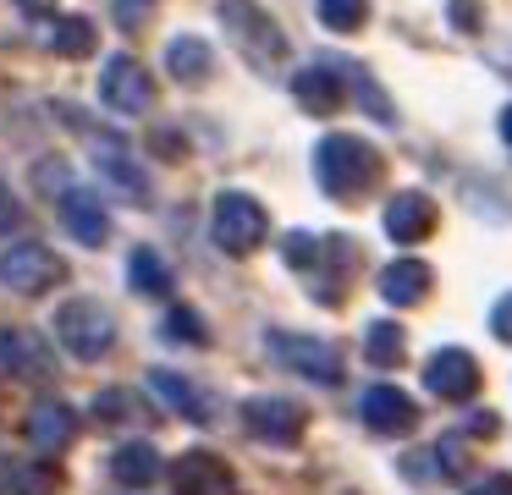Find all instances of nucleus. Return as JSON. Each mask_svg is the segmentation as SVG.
Masks as SVG:
<instances>
[{
  "label": "nucleus",
  "instance_id": "obj_1",
  "mask_svg": "<svg viewBox=\"0 0 512 495\" xmlns=\"http://www.w3.org/2000/svg\"><path fill=\"white\" fill-rule=\"evenodd\" d=\"M314 176H320V187L331 198H358L369 193V187L380 182V154L369 149V143L347 138V132H331V138H320V149H314Z\"/></svg>",
  "mask_w": 512,
  "mask_h": 495
},
{
  "label": "nucleus",
  "instance_id": "obj_2",
  "mask_svg": "<svg viewBox=\"0 0 512 495\" xmlns=\"http://www.w3.org/2000/svg\"><path fill=\"white\" fill-rule=\"evenodd\" d=\"M221 22H226V33H232L237 55H243L254 72H276V66L287 61V33H281L276 17H265L254 0H221Z\"/></svg>",
  "mask_w": 512,
  "mask_h": 495
},
{
  "label": "nucleus",
  "instance_id": "obj_3",
  "mask_svg": "<svg viewBox=\"0 0 512 495\" xmlns=\"http://www.w3.org/2000/svg\"><path fill=\"white\" fill-rule=\"evenodd\" d=\"M210 231H215V248L232 253V259H243V253L265 248L270 215H265V204H259V198L226 187V193H215V204H210Z\"/></svg>",
  "mask_w": 512,
  "mask_h": 495
},
{
  "label": "nucleus",
  "instance_id": "obj_4",
  "mask_svg": "<svg viewBox=\"0 0 512 495\" xmlns=\"http://www.w3.org/2000/svg\"><path fill=\"white\" fill-rule=\"evenodd\" d=\"M56 341L72 352L78 363H94L105 358V352L116 347V319L105 303H94V297H72V303L56 308Z\"/></svg>",
  "mask_w": 512,
  "mask_h": 495
},
{
  "label": "nucleus",
  "instance_id": "obj_5",
  "mask_svg": "<svg viewBox=\"0 0 512 495\" xmlns=\"http://www.w3.org/2000/svg\"><path fill=\"white\" fill-rule=\"evenodd\" d=\"M67 275V264L45 248V242H12V248L0 253V286L17 297H39Z\"/></svg>",
  "mask_w": 512,
  "mask_h": 495
},
{
  "label": "nucleus",
  "instance_id": "obj_6",
  "mask_svg": "<svg viewBox=\"0 0 512 495\" xmlns=\"http://www.w3.org/2000/svg\"><path fill=\"white\" fill-rule=\"evenodd\" d=\"M270 352H276L287 369H298L303 380L314 385H342V352L331 341H314V336H292V330H270Z\"/></svg>",
  "mask_w": 512,
  "mask_h": 495
},
{
  "label": "nucleus",
  "instance_id": "obj_7",
  "mask_svg": "<svg viewBox=\"0 0 512 495\" xmlns=\"http://www.w3.org/2000/svg\"><path fill=\"white\" fill-rule=\"evenodd\" d=\"M248 435H259L265 446H298L303 429H309V407L292 402V396H254L243 407Z\"/></svg>",
  "mask_w": 512,
  "mask_h": 495
},
{
  "label": "nucleus",
  "instance_id": "obj_8",
  "mask_svg": "<svg viewBox=\"0 0 512 495\" xmlns=\"http://www.w3.org/2000/svg\"><path fill=\"white\" fill-rule=\"evenodd\" d=\"M100 99L111 110H122V116H144V110L155 105V77H149L133 55H111L105 72H100Z\"/></svg>",
  "mask_w": 512,
  "mask_h": 495
},
{
  "label": "nucleus",
  "instance_id": "obj_9",
  "mask_svg": "<svg viewBox=\"0 0 512 495\" xmlns=\"http://www.w3.org/2000/svg\"><path fill=\"white\" fill-rule=\"evenodd\" d=\"M424 391L446 396V402H468V396L479 391V363H474V352L441 347L430 363H424Z\"/></svg>",
  "mask_w": 512,
  "mask_h": 495
},
{
  "label": "nucleus",
  "instance_id": "obj_10",
  "mask_svg": "<svg viewBox=\"0 0 512 495\" xmlns=\"http://www.w3.org/2000/svg\"><path fill=\"white\" fill-rule=\"evenodd\" d=\"M94 171H100V182H111L122 198H149V176H144V165L127 154V143L122 138H94Z\"/></svg>",
  "mask_w": 512,
  "mask_h": 495
},
{
  "label": "nucleus",
  "instance_id": "obj_11",
  "mask_svg": "<svg viewBox=\"0 0 512 495\" xmlns=\"http://www.w3.org/2000/svg\"><path fill=\"white\" fill-rule=\"evenodd\" d=\"M0 374L39 380V374H50V347H39V336L23 325H0Z\"/></svg>",
  "mask_w": 512,
  "mask_h": 495
},
{
  "label": "nucleus",
  "instance_id": "obj_12",
  "mask_svg": "<svg viewBox=\"0 0 512 495\" xmlns=\"http://www.w3.org/2000/svg\"><path fill=\"white\" fill-rule=\"evenodd\" d=\"M61 215H67V231L78 242H89V248H100L105 237H111V215H105L100 193L94 187H78L72 182L67 193H61Z\"/></svg>",
  "mask_w": 512,
  "mask_h": 495
},
{
  "label": "nucleus",
  "instance_id": "obj_13",
  "mask_svg": "<svg viewBox=\"0 0 512 495\" xmlns=\"http://www.w3.org/2000/svg\"><path fill=\"white\" fill-rule=\"evenodd\" d=\"M177 495H237L232 468L215 451H188L177 457Z\"/></svg>",
  "mask_w": 512,
  "mask_h": 495
},
{
  "label": "nucleus",
  "instance_id": "obj_14",
  "mask_svg": "<svg viewBox=\"0 0 512 495\" xmlns=\"http://www.w3.org/2000/svg\"><path fill=\"white\" fill-rule=\"evenodd\" d=\"M358 418H364L369 429H380V435H402V429L413 424V402L397 385H369V391L358 396Z\"/></svg>",
  "mask_w": 512,
  "mask_h": 495
},
{
  "label": "nucleus",
  "instance_id": "obj_15",
  "mask_svg": "<svg viewBox=\"0 0 512 495\" xmlns=\"http://www.w3.org/2000/svg\"><path fill=\"white\" fill-rule=\"evenodd\" d=\"M435 231V198L430 193H397L386 204V237L391 242H424Z\"/></svg>",
  "mask_w": 512,
  "mask_h": 495
},
{
  "label": "nucleus",
  "instance_id": "obj_16",
  "mask_svg": "<svg viewBox=\"0 0 512 495\" xmlns=\"http://www.w3.org/2000/svg\"><path fill=\"white\" fill-rule=\"evenodd\" d=\"M72 435H78V418H72L67 402H56V396L34 402V413H28V440H34V451H61V446H72Z\"/></svg>",
  "mask_w": 512,
  "mask_h": 495
},
{
  "label": "nucleus",
  "instance_id": "obj_17",
  "mask_svg": "<svg viewBox=\"0 0 512 495\" xmlns=\"http://www.w3.org/2000/svg\"><path fill=\"white\" fill-rule=\"evenodd\" d=\"M430 264L424 259H397V264H386L380 270V297L386 303H397V308H413V303H424L430 297Z\"/></svg>",
  "mask_w": 512,
  "mask_h": 495
},
{
  "label": "nucleus",
  "instance_id": "obj_18",
  "mask_svg": "<svg viewBox=\"0 0 512 495\" xmlns=\"http://www.w3.org/2000/svg\"><path fill=\"white\" fill-rule=\"evenodd\" d=\"M149 391H155V402L166 407V413H177V418H193V424H204V418H210L199 385H188L177 369H149Z\"/></svg>",
  "mask_w": 512,
  "mask_h": 495
},
{
  "label": "nucleus",
  "instance_id": "obj_19",
  "mask_svg": "<svg viewBox=\"0 0 512 495\" xmlns=\"http://www.w3.org/2000/svg\"><path fill=\"white\" fill-rule=\"evenodd\" d=\"M111 479L122 484V490H149V484L160 479V451L149 446V440H127L111 457Z\"/></svg>",
  "mask_w": 512,
  "mask_h": 495
},
{
  "label": "nucleus",
  "instance_id": "obj_20",
  "mask_svg": "<svg viewBox=\"0 0 512 495\" xmlns=\"http://www.w3.org/2000/svg\"><path fill=\"white\" fill-rule=\"evenodd\" d=\"M292 94H298V105L309 110V116H331V110L342 105V77H336L331 66H303V72L292 77Z\"/></svg>",
  "mask_w": 512,
  "mask_h": 495
},
{
  "label": "nucleus",
  "instance_id": "obj_21",
  "mask_svg": "<svg viewBox=\"0 0 512 495\" xmlns=\"http://www.w3.org/2000/svg\"><path fill=\"white\" fill-rule=\"evenodd\" d=\"M166 72L177 77V83H210V72H215V61H210V44L204 39H193V33H177V39L166 44Z\"/></svg>",
  "mask_w": 512,
  "mask_h": 495
},
{
  "label": "nucleus",
  "instance_id": "obj_22",
  "mask_svg": "<svg viewBox=\"0 0 512 495\" xmlns=\"http://www.w3.org/2000/svg\"><path fill=\"white\" fill-rule=\"evenodd\" d=\"M127 281H133V292L171 297V264L160 259L155 248H133V259H127Z\"/></svg>",
  "mask_w": 512,
  "mask_h": 495
},
{
  "label": "nucleus",
  "instance_id": "obj_23",
  "mask_svg": "<svg viewBox=\"0 0 512 495\" xmlns=\"http://www.w3.org/2000/svg\"><path fill=\"white\" fill-rule=\"evenodd\" d=\"M45 44L56 55H67V61H83V55H94V22L89 17H56V28L45 33Z\"/></svg>",
  "mask_w": 512,
  "mask_h": 495
},
{
  "label": "nucleus",
  "instance_id": "obj_24",
  "mask_svg": "<svg viewBox=\"0 0 512 495\" xmlns=\"http://www.w3.org/2000/svg\"><path fill=\"white\" fill-rule=\"evenodd\" d=\"M331 72H336V77H347V83H353L358 105H364V110H369V116H375V121H397V110H391V99L380 94V83H375V77L364 72V66H353V61H336Z\"/></svg>",
  "mask_w": 512,
  "mask_h": 495
},
{
  "label": "nucleus",
  "instance_id": "obj_25",
  "mask_svg": "<svg viewBox=\"0 0 512 495\" xmlns=\"http://www.w3.org/2000/svg\"><path fill=\"white\" fill-rule=\"evenodd\" d=\"M364 352H369V363H380V369L402 363V325L397 319H375V325L364 330Z\"/></svg>",
  "mask_w": 512,
  "mask_h": 495
},
{
  "label": "nucleus",
  "instance_id": "obj_26",
  "mask_svg": "<svg viewBox=\"0 0 512 495\" xmlns=\"http://www.w3.org/2000/svg\"><path fill=\"white\" fill-rule=\"evenodd\" d=\"M320 6V22L331 33H358L369 22V0H314Z\"/></svg>",
  "mask_w": 512,
  "mask_h": 495
},
{
  "label": "nucleus",
  "instance_id": "obj_27",
  "mask_svg": "<svg viewBox=\"0 0 512 495\" xmlns=\"http://www.w3.org/2000/svg\"><path fill=\"white\" fill-rule=\"evenodd\" d=\"M111 11H116V28L122 33H138L149 22V11H155V0H111Z\"/></svg>",
  "mask_w": 512,
  "mask_h": 495
},
{
  "label": "nucleus",
  "instance_id": "obj_28",
  "mask_svg": "<svg viewBox=\"0 0 512 495\" xmlns=\"http://www.w3.org/2000/svg\"><path fill=\"white\" fill-rule=\"evenodd\" d=\"M34 182L45 187L50 198H61V193H67V187H72V171H67V165H61V160H39V165H34Z\"/></svg>",
  "mask_w": 512,
  "mask_h": 495
},
{
  "label": "nucleus",
  "instance_id": "obj_29",
  "mask_svg": "<svg viewBox=\"0 0 512 495\" xmlns=\"http://www.w3.org/2000/svg\"><path fill=\"white\" fill-rule=\"evenodd\" d=\"M166 330H171V336H188V341H210V330H204V319L193 314V308H171Z\"/></svg>",
  "mask_w": 512,
  "mask_h": 495
},
{
  "label": "nucleus",
  "instance_id": "obj_30",
  "mask_svg": "<svg viewBox=\"0 0 512 495\" xmlns=\"http://www.w3.org/2000/svg\"><path fill=\"white\" fill-rule=\"evenodd\" d=\"M314 259H320V242L303 237V231H292V237H287V264H292V270H309Z\"/></svg>",
  "mask_w": 512,
  "mask_h": 495
},
{
  "label": "nucleus",
  "instance_id": "obj_31",
  "mask_svg": "<svg viewBox=\"0 0 512 495\" xmlns=\"http://www.w3.org/2000/svg\"><path fill=\"white\" fill-rule=\"evenodd\" d=\"M435 468H452V473H463V468H468V446H463V440H452V435H446L441 446H435Z\"/></svg>",
  "mask_w": 512,
  "mask_h": 495
},
{
  "label": "nucleus",
  "instance_id": "obj_32",
  "mask_svg": "<svg viewBox=\"0 0 512 495\" xmlns=\"http://www.w3.org/2000/svg\"><path fill=\"white\" fill-rule=\"evenodd\" d=\"M468 495H512V473H479L468 479Z\"/></svg>",
  "mask_w": 512,
  "mask_h": 495
},
{
  "label": "nucleus",
  "instance_id": "obj_33",
  "mask_svg": "<svg viewBox=\"0 0 512 495\" xmlns=\"http://www.w3.org/2000/svg\"><path fill=\"white\" fill-rule=\"evenodd\" d=\"M490 330H496V341H507V347H512V292L496 297V308H490Z\"/></svg>",
  "mask_w": 512,
  "mask_h": 495
},
{
  "label": "nucleus",
  "instance_id": "obj_34",
  "mask_svg": "<svg viewBox=\"0 0 512 495\" xmlns=\"http://www.w3.org/2000/svg\"><path fill=\"white\" fill-rule=\"evenodd\" d=\"M402 473H413V484H430L435 479V457H419V451H413V457H402Z\"/></svg>",
  "mask_w": 512,
  "mask_h": 495
},
{
  "label": "nucleus",
  "instance_id": "obj_35",
  "mask_svg": "<svg viewBox=\"0 0 512 495\" xmlns=\"http://www.w3.org/2000/svg\"><path fill=\"white\" fill-rule=\"evenodd\" d=\"M452 22L463 33H479V6H474V0H452Z\"/></svg>",
  "mask_w": 512,
  "mask_h": 495
},
{
  "label": "nucleus",
  "instance_id": "obj_36",
  "mask_svg": "<svg viewBox=\"0 0 512 495\" xmlns=\"http://www.w3.org/2000/svg\"><path fill=\"white\" fill-rule=\"evenodd\" d=\"M17 220H23V209H17L12 187H0V231H6V226H17Z\"/></svg>",
  "mask_w": 512,
  "mask_h": 495
},
{
  "label": "nucleus",
  "instance_id": "obj_37",
  "mask_svg": "<svg viewBox=\"0 0 512 495\" xmlns=\"http://www.w3.org/2000/svg\"><path fill=\"white\" fill-rule=\"evenodd\" d=\"M501 138H507V143H512V105H507V110H501Z\"/></svg>",
  "mask_w": 512,
  "mask_h": 495
},
{
  "label": "nucleus",
  "instance_id": "obj_38",
  "mask_svg": "<svg viewBox=\"0 0 512 495\" xmlns=\"http://www.w3.org/2000/svg\"><path fill=\"white\" fill-rule=\"evenodd\" d=\"M28 11H45V6H56V0H23Z\"/></svg>",
  "mask_w": 512,
  "mask_h": 495
}]
</instances>
